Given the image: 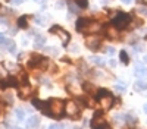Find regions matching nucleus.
Masks as SVG:
<instances>
[{
    "label": "nucleus",
    "instance_id": "34",
    "mask_svg": "<svg viewBox=\"0 0 147 129\" xmlns=\"http://www.w3.org/2000/svg\"><path fill=\"white\" fill-rule=\"evenodd\" d=\"M63 6H65V3H63V2H57V3H56V9H62Z\"/></svg>",
    "mask_w": 147,
    "mask_h": 129
},
{
    "label": "nucleus",
    "instance_id": "10",
    "mask_svg": "<svg viewBox=\"0 0 147 129\" xmlns=\"http://www.w3.org/2000/svg\"><path fill=\"white\" fill-rule=\"evenodd\" d=\"M44 43H46V37H44V35L37 34L35 38H34V47H35V49H41V47L44 45Z\"/></svg>",
    "mask_w": 147,
    "mask_h": 129
},
{
    "label": "nucleus",
    "instance_id": "9",
    "mask_svg": "<svg viewBox=\"0 0 147 129\" xmlns=\"http://www.w3.org/2000/svg\"><path fill=\"white\" fill-rule=\"evenodd\" d=\"M32 104H34L35 109L43 110L44 113L47 112V101H41V100H38V98H32Z\"/></svg>",
    "mask_w": 147,
    "mask_h": 129
},
{
    "label": "nucleus",
    "instance_id": "5",
    "mask_svg": "<svg viewBox=\"0 0 147 129\" xmlns=\"http://www.w3.org/2000/svg\"><path fill=\"white\" fill-rule=\"evenodd\" d=\"M50 32H57V35L62 38V44H63V45L68 44V41H69V34H68L66 31H63L60 27H57V25H56V27H52V28H50Z\"/></svg>",
    "mask_w": 147,
    "mask_h": 129
},
{
    "label": "nucleus",
    "instance_id": "14",
    "mask_svg": "<svg viewBox=\"0 0 147 129\" xmlns=\"http://www.w3.org/2000/svg\"><path fill=\"white\" fill-rule=\"evenodd\" d=\"M30 94H31V88L28 87V85H25V87H21L19 88V94H18V96H19V98H22V100H27L28 97H30Z\"/></svg>",
    "mask_w": 147,
    "mask_h": 129
},
{
    "label": "nucleus",
    "instance_id": "8",
    "mask_svg": "<svg viewBox=\"0 0 147 129\" xmlns=\"http://www.w3.org/2000/svg\"><path fill=\"white\" fill-rule=\"evenodd\" d=\"M99 101H100L103 109H110V107H112V104H113V97L112 96H106L103 98H99Z\"/></svg>",
    "mask_w": 147,
    "mask_h": 129
},
{
    "label": "nucleus",
    "instance_id": "32",
    "mask_svg": "<svg viewBox=\"0 0 147 129\" xmlns=\"http://www.w3.org/2000/svg\"><path fill=\"white\" fill-rule=\"evenodd\" d=\"M69 49H71V51H72V53H78V51H80V49H78V45H77V44L71 45Z\"/></svg>",
    "mask_w": 147,
    "mask_h": 129
},
{
    "label": "nucleus",
    "instance_id": "22",
    "mask_svg": "<svg viewBox=\"0 0 147 129\" xmlns=\"http://www.w3.org/2000/svg\"><path fill=\"white\" fill-rule=\"evenodd\" d=\"M82 90L85 92H91V91H94V87L90 84V82H84V84H82Z\"/></svg>",
    "mask_w": 147,
    "mask_h": 129
},
{
    "label": "nucleus",
    "instance_id": "18",
    "mask_svg": "<svg viewBox=\"0 0 147 129\" xmlns=\"http://www.w3.org/2000/svg\"><path fill=\"white\" fill-rule=\"evenodd\" d=\"M15 114H16V119L18 120H24V119H25V110H24V109H16L15 110Z\"/></svg>",
    "mask_w": 147,
    "mask_h": 129
},
{
    "label": "nucleus",
    "instance_id": "6",
    "mask_svg": "<svg viewBox=\"0 0 147 129\" xmlns=\"http://www.w3.org/2000/svg\"><path fill=\"white\" fill-rule=\"evenodd\" d=\"M85 45L88 47L90 50H99L100 49V38L99 37H87L85 40Z\"/></svg>",
    "mask_w": 147,
    "mask_h": 129
},
{
    "label": "nucleus",
    "instance_id": "35",
    "mask_svg": "<svg viewBox=\"0 0 147 129\" xmlns=\"http://www.w3.org/2000/svg\"><path fill=\"white\" fill-rule=\"evenodd\" d=\"M107 53H109V54H115V49H113V47H109V49H107Z\"/></svg>",
    "mask_w": 147,
    "mask_h": 129
},
{
    "label": "nucleus",
    "instance_id": "39",
    "mask_svg": "<svg viewBox=\"0 0 147 129\" xmlns=\"http://www.w3.org/2000/svg\"><path fill=\"white\" fill-rule=\"evenodd\" d=\"M144 112H146V113H147V104H146V106H144Z\"/></svg>",
    "mask_w": 147,
    "mask_h": 129
},
{
    "label": "nucleus",
    "instance_id": "23",
    "mask_svg": "<svg viewBox=\"0 0 147 129\" xmlns=\"http://www.w3.org/2000/svg\"><path fill=\"white\" fill-rule=\"evenodd\" d=\"M46 51L49 54H53V56L59 54V49H56V47H46Z\"/></svg>",
    "mask_w": 147,
    "mask_h": 129
},
{
    "label": "nucleus",
    "instance_id": "20",
    "mask_svg": "<svg viewBox=\"0 0 147 129\" xmlns=\"http://www.w3.org/2000/svg\"><path fill=\"white\" fill-rule=\"evenodd\" d=\"M106 96H110V92H109L107 90L100 88L99 91H97V98H103V97H106Z\"/></svg>",
    "mask_w": 147,
    "mask_h": 129
},
{
    "label": "nucleus",
    "instance_id": "37",
    "mask_svg": "<svg viewBox=\"0 0 147 129\" xmlns=\"http://www.w3.org/2000/svg\"><path fill=\"white\" fill-rule=\"evenodd\" d=\"M132 2V0H122V3H125V5H129Z\"/></svg>",
    "mask_w": 147,
    "mask_h": 129
},
{
    "label": "nucleus",
    "instance_id": "31",
    "mask_svg": "<svg viewBox=\"0 0 147 129\" xmlns=\"http://www.w3.org/2000/svg\"><path fill=\"white\" fill-rule=\"evenodd\" d=\"M115 90L119 91V92H124V91H125V87H124V85H121V84H119V85L116 84V85H115Z\"/></svg>",
    "mask_w": 147,
    "mask_h": 129
},
{
    "label": "nucleus",
    "instance_id": "27",
    "mask_svg": "<svg viewBox=\"0 0 147 129\" xmlns=\"http://www.w3.org/2000/svg\"><path fill=\"white\" fill-rule=\"evenodd\" d=\"M106 32L109 34V37H115V35L118 34V29L113 27V28H110V29H106Z\"/></svg>",
    "mask_w": 147,
    "mask_h": 129
},
{
    "label": "nucleus",
    "instance_id": "38",
    "mask_svg": "<svg viewBox=\"0 0 147 129\" xmlns=\"http://www.w3.org/2000/svg\"><path fill=\"white\" fill-rule=\"evenodd\" d=\"M109 65H110V66H115V65H116V62H115V60H110V62H109Z\"/></svg>",
    "mask_w": 147,
    "mask_h": 129
},
{
    "label": "nucleus",
    "instance_id": "11",
    "mask_svg": "<svg viewBox=\"0 0 147 129\" xmlns=\"http://www.w3.org/2000/svg\"><path fill=\"white\" fill-rule=\"evenodd\" d=\"M38 125H40V117H37V116H31L28 119V122H27V128L28 129H35Z\"/></svg>",
    "mask_w": 147,
    "mask_h": 129
},
{
    "label": "nucleus",
    "instance_id": "16",
    "mask_svg": "<svg viewBox=\"0 0 147 129\" xmlns=\"http://www.w3.org/2000/svg\"><path fill=\"white\" fill-rule=\"evenodd\" d=\"M134 88H136L137 91H144V90H147V82H144V81H137L136 85H134Z\"/></svg>",
    "mask_w": 147,
    "mask_h": 129
},
{
    "label": "nucleus",
    "instance_id": "12",
    "mask_svg": "<svg viewBox=\"0 0 147 129\" xmlns=\"http://www.w3.org/2000/svg\"><path fill=\"white\" fill-rule=\"evenodd\" d=\"M90 22H91V21L87 19V18H81V19H78V21H77V31H78V32H82V29L87 27Z\"/></svg>",
    "mask_w": 147,
    "mask_h": 129
},
{
    "label": "nucleus",
    "instance_id": "17",
    "mask_svg": "<svg viewBox=\"0 0 147 129\" xmlns=\"http://www.w3.org/2000/svg\"><path fill=\"white\" fill-rule=\"evenodd\" d=\"M6 45H7V51L9 53H16V44L12 41V40H7L6 41Z\"/></svg>",
    "mask_w": 147,
    "mask_h": 129
},
{
    "label": "nucleus",
    "instance_id": "7",
    "mask_svg": "<svg viewBox=\"0 0 147 129\" xmlns=\"http://www.w3.org/2000/svg\"><path fill=\"white\" fill-rule=\"evenodd\" d=\"M102 27H100V23H97V22H90L87 27H85L82 29L84 34H91V32H96V31H99Z\"/></svg>",
    "mask_w": 147,
    "mask_h": 129
},
{
    "label": "nucleus",
    "instance_id": "15",
    "mask_svg": "<svg viewBox=\"0 0 147 129\" xmlns=\"http://www.w3.org/2000/svg\"><path fill=\"white\" fill-rule=\"evenodd\" d=\"M18 27L19 28H28V18L27 16H21L19 19H18Z\"/></svg>",
    "mask_w": 147,
    "mask_h": 129
},
{
    "label": "nucleus",
    "instance_id": "30",
    "mask_svg": "<svg viewBox=\"0 0 147 129\" xmlns=\"http://www.w3.org/2000/svg\"><path fill=\"white\" fill-rule=\"evenodd\" d=\"M134 120H136V119H134V116L132 114H125V122H134Z\"/></svg>",
    "mask_w": 147,
    "mask_h": 129
},
{
    "label": "nucleus",
    "instance_id": "1",
    "mask_svg": "<svg viewBox=\"0 0 147 129\" xmlns=\"http://www.w3.org/2000/svg\"><path fill=\"white\" fill-rule=\"evenodd\" d=\"M65 113V103L59 98H50L47 101V112L46 114L52 117H60Z\"/></svg>",
    "mask_w": 147,
    "mask_h": 129
},
{
    "label": "nucleus",
    "instance_id": "36",
    "mask_svg": "<svg viewBox=\"0 0 147 129\" xmlns=\"http://www.w3.org/2000/svg\"><path fill=\"white\" fill-rule=\"evenodd\" d=\"M12 2H13L15 5H21V3L24 2V0H12Z\"/></svg>",
    "mask_w": 147,
    "mask_h": 129
},
{
    "label": "nucleus",
    "instance_id": "2",
    "mask_svg": "<svg viewBox=\"0 0 147 129\" xmlns=\"http://www.w3.org/2000/svg\"><path fill=\"white\" fill-rule=\"evenodd\" d=\"M129 22H131V16L128 13H124V12H118L116 16L113 18L112 23H113V27L116 29H124L129 25Z\"/></svg>",
    "mask_w": 147,
    "mask_h": 129
},
{
    "label": "nucleus",
    "instance_id": "25",
    "mask_svg": "<svg viewBox=\"0 0 147 129\" xmlns=\"http://www.w3.org/2000/svg\"><path fill=\"white\" fill-rule=\"evenodd\" d=\"M75 3L78 7H87V5H88L87 0H75Z\"/></svg>",
    "mask_w": 147,
    "mask_h": 129
},
{
    "label": "nucleus",
    "instance_id": "24",
    "mask_svg": "<svg viewBox=\"0 0 147 129\" xmlns=\"http://www.w3.org/2000/svg\"><path fill=\"white\" fill-rule=\"evenodd\" d=\"M90 59H91V62H93V63L99 65V66H103V65H105V62L102 60L100 57H97V56H93V57H90Z\"/></svg>",
    "mask_w": 147,
    "mask_h": 129
},
{
    "label": "nucleus",
    "instance_id": "42",
    "mask_svg": "<svg viewBox=\"0 0 147 129\" xmlns=\"http://www.w3.org/2000/svg\"><path fill=\"white\" fill-rule=\"evenodd\" d=\"M15 129H21V128H15Z\"/></svg>",
    "mask_w": 147,
    "mask_h": 129
},
{
    "label": "nucleus",
    "instance_id": "13",
    "mask_svg": "<svg viewBox=\"0 0 147 129\" xmlns=\"http://www.w3.org/2000/svg\"><path fill=\"white\" fill-rule=\"evenodd\" d=\"M136 75H137L138 78H147V69H146L143 65L137 63V65H136Z\"/></svg>",
    "mask_w": 147,
    "mask_h": 129
},
{
    "label": "nucleus",
    "instance_id": "40",
    "mask_svg": "<svg viewBox=\"0 0 147 129\" xmlns=\"http://www.w3.org/2000/svg\"><path fill=\"white\" fill-rule=\"evenodd\" d=\"M144 62L147 63V56H144Z\"/></svg>",
    "mask_w": 147,
    "mask_h": 129
},
{
    "label": "nucleus",
    "instance_id": "3",
    "mask_svg": "<svg viewBox=\"0 0 147 129\" xmlns=\"http://www.w3.org/2000/svg\"><path fill=\"white\" fill-rule=\"evenodd\" d=\"M91 128L93 129H112L110 128V125L102 117V112H96L94 117H93V120H91Z\"/></svg>",
    "mask_w": 147,
    "mask_h": 129
},
{
    "label": "nucleus",
    "instance_id": "41",
    "mask_svg": "<svg viewBox=\"0 0 147 129\" xmlns=\"http://www.w3.org/2000/svg\"><path fill=\"white\" fill-rule=\"evenodd\" d=\"M0 110H2V103H0Z\"/></svg>",
    "mask_w": 147,
    "mask_h": 129
},
{
    "label": "nucleus",
    "instance_id": "21",
    "mask_svg": "<svg viewBox=\"0 0 147 129\" xmlns=\"http://www.w3.org/2000/svg\"><path fill=\"white\" fill-rule=\"evenodd\" d=\"M119 56H121V60H122V63H129V59H128V54H127V51L125 50H122L121 53H119Z\"/></svg>",
    "mask_w": 147,
    "mask_h": 129
},
{
    "label": "nucleus",
    "instance_id": "4",
    "mask_svg": "<svg viewBox=\"0 0 147 129\" xmlns=\"http://www.w3.org/2000/svg\"><path fill=\"white\" fill-rule=\"evenodd\" d=\"M65 113L72 117V119H78V116H80V106L75 103V101H68L65 103Z\"/></svg>",
    "mask_w": 147,
    "mask_h": 129
},
{
    "label": "nucleus",
    "instance_id": "26",
    "mask_svg": "<svg viewBox=\"0 0 147 129\" xmlns=\"http://www.w3.org/2000/svg\"><path fill=\"white\" fill-rule=\"evenodd\" d=\"M137 12H138L140 15H143V16H147V6H141V7H138Z\"/></svg>",
    "mask_w": 147,
    "mask_h": 129
},
{
    "label": "nucleus",
    "instance_id": "19",
    "mask_svg": "<svg viewBox=\"0 0 147 129\" xmlns=\"http://www.w3.org/2000/svg\"><path fill=\"white\" fill-rule=\"evenodd\" d=\"M34 19H35V22L38 23V25H46V23H47V18H44V16H41V15L34 16Z\"/></svg>",
    "mask_w": 147,
    "mask_h": 129
},
{
    "label": "nucleus",
    "instance_id": "28",
    "mask_svg": "<svg viewBox=\"0 0 147 129\" xmlns=\"http://www.w3.org/2000/svg\"><path fill=\"white\" fill-rule=\"evenodd\" d=\"M49 129H65V126L59 125V123H52L50 126H49Z\"/></svg>",
    "mask_w": 147,
    "mask_h": 129
},
{
    "label": "nucleus",
    "instance_id": "33",
    "mask_svg": "<svg viewBox=\"0 0 147 129\" xmlns=\"http://www.w3.org/2000/svg\"><path fill=\"white\" fill-rule=\"evenodd\" d=\"M6 41H7V40L5 38V35L0 34V44H6Z\"/></svg>",
    "mask_w": 147,
    "mask_h": 129
},
{
    "label": "nucleus",
    "instance_id": "29",
    "mask_svg": "<svg viewBox=\"0 0 147 129\" xmlns=\"http://www.w3.org/2000/svg\"><path fill=\"white\" fill-rule=\"evenodd\" d=\"M69 10L72 12V13H78V7H77L75 5H71V3H69Z\"/></svg>",
    "mask_w": 147,
    "mask_h": 129
}]
</instances>
